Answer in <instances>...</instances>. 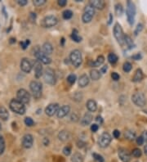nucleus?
Listing matches in <instances>:
<instances>
[{
  "label": "nucleus",
  "instance_id": "0eeeda50",
  "mask_svg": "<svg viewBox=\"0 0 147 162\" xmlns=\"http://www.w3.org/2000/svg\"><path fill=\"white\" fill-rule=\"evenodd\" d=\"M132 101H133V103H134L135 105L140 106V107H143L144 106H146V96L144 95V93H141V92L135 93L132 96Z\"/></svg>",
  "mask_w": 147,
  "mask_h": 162
},
{
  "label": "nucleus",
  "instance_id": "69168bd1",
  "mask_svg": "<svg viewBox=\"0 0 147 162\" xmlns=\"http://www.w3.org/2000/svg\"><path fill=\"white\" fill-rule=\"evenodd\" d=\"M2 130V125H1V123H0V130Z\"/></svg>",
  "mask_w": 147,
  "mask_h": 162
},
{
  "label": "nucleus",
  "instance_id": "5fc2aeb1",
  "mask_svg": "<svg viewBox=\"0 0 147 162\" xmlns=\"http://www.w3.org/2000/svg\"><path fill=\"white\" fill-rule=\"evenodd\" d=\"M113 136H114L115 138H119V136H120V132L118 131V130H115L113 132Z\"/></svg>",
  "mask_w": 147,
  "mask_h": 162
},
{
  "label": "nucleus",
  "instance_id": "09e8293b",
  "mask_svg": "<svg viewBox=\"0 0 147 162\" xmlns=\"http://www.w3.org/2000/svg\"><path fill=\"white\" fill-rule=\"evenodd\" d=\"M136 143L138 144L139 146H141L144 143V139H143L142 136H140L138 138H136Z\"/></svg>",
  "mask_w": 147,
  "mask_h": 162
},
{
  "label": "nucleus",
  "instance_id": "a211bd4d",
  "mask_svg": "<svg viewBox=\"0 0 147 162\" xmlns=\"http://www.w3.org/2000/svg\"><path fill=\"white\" fill-rule=\"evenodd\" d=\"M92 120V115L89 112L87 113L83 116L81 120V125L83 126H87L91 124V122Z\"/></svg>",
  "mask_w": 147,
  "mask_h": 162
},
{
  "label": "nucleus",
  "instance_id": "423d86ee",
  "mask_svg": "<svg viewBox=\"0 0 147 162\" xmlns=\"http://www.w3.org/2000/svg\"><path fill=\"white\" fill-rule=\"evenodd\" d=\"M114 36L116 39V40L118 41V43L120 45L124 44V37L125 35L123 34V30L121 25L116 23L114 26Z\"/></svg>",
  "mask_w": 147,
  "mask_h": 162
},
{
  "label": "nucleus",
  "instance_id": "cd10ccee",
  "mask_svg": "<svg viewBox=\"0 0 147 162\" xmlns=\"http://www.w3.org/2000/svg\"><path fill=\"white\" fill-rule=\"evenodd\" d=\"M71 161L72 162H83V156L82 154L78 152H75L71 157Z\"/></svg>",
  "mask_w": 147,
  "mask_h": 162
},
{
  "label": "nucleus",
  "instance_id": "4d7b16f0",
  "mask_svg": "<svg viewBox=\"0 0 147 162\" xmlns=\"http://www.w3.org/2000/svg\"><path fill=\"white\" fill-rule=\"evenodd\" d=\"M142 138L143 139H144V142H147V130H146V131H144L142 134Z\"/></svg>",
  "mask_w": 147,
  "mask_h": 162
},
{
  "label": "nucleus",
  "instance_id": "6e6d98bb",
  "mask_svg": "<svg viewBox=\"0 0 147 162\" xmlns=\"http://www.w3.org/2000/svg\"><path fill=\"white\" fill-rule=\"evenodd\" d=\"M96 121L101 125V124L103 123V119H102V117L101 116H97V118H96Z\"/></svg>",
  "mask_w": 147,
  "mask_h": 162
},
{
  "label": "nucleus",
  "instance_id": "8fccbe9b",
  "mask_svg": "<svg viewBox=\"0 0 147 162\" xmlns=\"http://www.w3.org/2000/svg\"><path fill=\"white\" fill-rule=\"evenodd\" d=\"M98 130H99V126H98V125H97V124H93V125H91V130H92L93 133L97 132Z\"/></svg>",
  "mask_w": 147,
  "mask_h": 162
},
{
  "label": "nucleus",
  "instance_id": "680f3d73",
  "mask_svg": "<svg viewBox=\"0 0 147 162\" xmlns=\"http://www.w3.org/2000/svg\"><path fill=\"white\" fill-rule=\"evenodd\" d=\"M64 44H65V39H64V38H62L61 41V44L62 45V46H64Z\"/></svg>",
  "mask_w": 147,
  "mask_h": 162
},
{
  "label": "nucleus",
  "instance_id": "49530a36",
  "mask_svg": "<svg viewBox=\"0 0 147 162\" xmlns=\"http://www.w3.org/2000/svg\"><path fill=\"white\" fill-rule=\"evenodd\" d=\"M30 44V41L29 39H26L25 41H23V42H20V46L23 49H25L29 46V44Z\"/></svg>",
  "mask_w": 147,
  "mask_h": 162
},
{
  "label": "nucleus",
  "instance_id": "7ed1b4c3",
  "mask_svg": "<svg viewBox=\"0 0 147 162\" xmlns=\"http://www.w3.org/2000/svg\"><path fill=\"white\" fill-rule=\"evenodd\" d=\"M29 89L32 93L33 96L35 98H39L42 96L43 91V85L40 82L37 80H33L29 84Z\"/></svg>",
  "mask_w": 147,
  "mask_h": 162
},
{
  "label": "nucleus",
  "instance_id": "412c9836",
  "mask_svg": "<svg viewBox=\"0 0 147 162\" xmlns=\"http://www.w3.org/2000/svg\"><path fill=\"white\" fill-rule=\"evenodd\" d=\"M87 108L88 110L91 111V112H94V111H96L97 109V102L95 100L93 99H89L88 101H87Z\"/></svg>",
  "mask_w": 147,
  "mask_h": 162
},
{
  "label": "nucleus",
  "instance_id": "a19ab883",
  "mask_svg": "<svg viewBox=\"0 0 147 162\" xmlns=\"http://www.w3.org/2000/svg\"><path fill=\"white\" fill-rule=\"evenodd\" d=\"M24 124L26 125L29 127H30V126L34 125V122L32 118L30 117H26L24 119Z\"/></svg>",
  "mask_w": 147,
  "mask_h": 162
},
{
  "label": "nucleus",
  "instance_id": "72a5a7b5",
  "mask_svg": "<svg viewBox=\"0 0 147 162\" xmlns=\"http://www.w3.org/2000/svg\"><path fill=\"white\" fill-rule=\"evenodd\" d=\"M62 16H63V18H64L65 20H69V19H70V18L73 16V12H72V11L67 9V10H65V11L63 12Z\"/></svg>",
  "mask_w": 147,
  "mask_h": 162
},
{
  "label": "nucleus",
  "instance_id": "c03bdc74",
  "mask_svg": "<svg viewBox=\"0 0 147 162\" xmlns=\"http://www.w3.org/2000/svg\"><path fill=\"white\" fill-rule=\"evenodd\" d=\"M63 153L65 156H69L70 153H71V147L69 146H66L64 147V149H63Z\"/></svg>",
  "mask_w": 147,
  "mask_h": 162
},
{
  "label": "nucleus",
  "instance_id": "e433bc0d",
  "mask_svg": "<svg viewBox=\"0 0 147 162\" xmlns=\"http://www.w3.org/2000/svg\"><path fill=\"white\" fill-rule=\"evenodd\" d=\"M4 150H5V141L4 137L0 134V155L4 153Z\"/></svg>",
  "mask_w": 147,
  "mask_h": 162
},
{
  "label": "nucleus",
  "instance_id": "bb28decb",
  "mask_svg": "<svg viewBox=\"0 0 147 162\" xmlns=\"http://www.w3.org/2000/svg\"><path fill=\"white\" fill-rule=\"evenodd\" d=\"M101 76H102L101 72H100L98 70L93 69L90 71V77H91L92 80H100Z\"/></svg>",
  "mask_w": 147,
  "mask_h": 162
},
{
  "label": "nucleus",
  "instance_id": "f3484780",
  "mask_svg": "<svg viewBox=\"0 0 147 162\" xmlns=\"http://www.w3.org/2000/svg\"><path fill=\"white\" fill-rule=\"evenodd\" d=\"M69 111H70V107H69V106L68 105H64L62 106L61 107L59 108L58 110V111H57V117L58 118H64L65 116H66L68 114H69Z\"/></svg>",
  "mask_w": 147,
  "mask_h": 162
},
{
  "label": "nucleus",
  "instance_id": "de8ad7c7",
  "mask_svg": "<svg viewBox=\"0 0 147 162\" xmlns=\"http://www.w3.org/2000/svg\"><path fill=\"white\" fill-rule=\"evenodd\" d=\"M111 77H112V79H113L114 81H117L119 80L120 76H119V75H118L117 72H113V73L111 74Z\"/></svg>",
  "mask_w": 147,
  "mask_h": 162
},
{
  "label": "nucleus",
  "instance_id": "052dcab7",
  "mask_svg": "<svg viewBox=\"0 0 147 162\" xmlns=\"http://www.w3.org/2000/svg\"><path fill=\"white\" fill-rule=\"evenodd\" d=\"M112 20H113V16H112V14L110 13V19H109V21H108V24H109V25L111 24Z\"/></svg>",
  "mask_w": 147,
  "mask_h": 162
},
{
  "label": "nucleus",
  "instance_id": "9d476101",
  "mask_svg": "<svg viewBox=\"0 0 147 162\" xmlns=\"http://www.w3.org/2000/svg\"><path fill=\"white\" fill-rule=\"evenodd\" d=\"M16 97H17V100H19L24 104L29 103L30 101V94L27 90L24 89H20L17 91Z\"/></svg>",
  "mask_w": 147,
  "mask_h": 162
},
{
  "label": "nucleus",
  "instance_id": "2eb2a0df",
  "mask_svg": "<svg viewBox=\"0 0 147 162\" xmlns=\"http://www.w3.org/2000/svg\"><path fill=\"white\" fill-rule=\"evenodd\" d=\"M58 110H59V105L57 103H51L46 107L45 113L48 116H52L55 114L57 113Z\"/></svg>",
  "mask_w": 147,
  "mask_h": 162
},
{
  "label": "nucleus",
  "instance_id": "c756f323",
  "mask_svg": "<svg viewBox=\"0 0 147 162\" xmlns=\"http://www.w3.org/2000/svg\"><path fill=\"white\" fill-rule=\"evenodd\" d=\"M124 136L127 140H130V141H132L136 138V134H135V132L132 131V130H127L124 134Z\"/></svg>",
  "mask_w": 147,
  "mask_h": 162
},
{
  "label": "nucleus",
  "instance_id": "6e6552de",
  "mask_svg": "<svg viewBox=\"0 0 147 162\" xmlns=\"http://www.w3.org/2000/svg\"><path fill=\"white\" fill-rule=\"evenodd\" d=\"M57 22H58V20L57 17L51 15V16H45L41 21V25L45 28H50V27L55 26L57 24Z\"/></svg>",
  "mask_w": 147,
  "mask_h": 162
},
{
  "label": "nucleus",
  "instance_id": "13d9d810",
  "mask_svg": "<svg viewBox=\"0 0 147 162\" xmlns=\"http://www.w3.org/2000/svg\"><path fill=\"white\" fill-rule=\"evenodd\" d=\"M107 70H108V67H107V66H102V69H101V73H103V74L106 73Z\"/></svg>",
  "mask_w": 147,
  "mask_h": 162
},
{
  "label": "nucleus",
  "instance_id": "6ab92c4d",
  "mask_svg": "<svg viewBox=\"0 0 147 162\" xmlns=\"http://www.w3.org/2000/svg\"><path fill=\"white\" fill-rule=\"evenodd\" d=\"M90 5H92L94 8L103 9L106 6V3L103 0H92L90 1Z\"/></svg>",
  "mask_w": 147,
  "mask_h": 162
},
{
  "label": "nucleus",
  "instance_id": "ddd939ff",
  "mask_svg": "<svg viewBox=\"0 0 147 162\" xmlns=\"http://www.w3.org/2000/svg\"><path fill=\"white\" fill-rule=\"evenodd\" d=\"M33 143H34V138L31 134H25L23 136L22 138V147L24 148L29 149L33 146Z\"/></svg>",
  "mask_w": 147,
  "mask_h": 162
},
{
  "label": "nucleus",
  "instance_id": "dca6fc26",
  "mask_svg": "<svg viewBox=\"0 0 147 162\" xmlns=\"http://www.w3.org/2000/svg\"><path fill=\"white\" fill-rule=\"evenodd\" d=\"M34 75H35V77L37 79H38V78H40L42 76V75H43V66H42V63H41L40 61H34Z\"/></svg>",
  "mask_w": 147,
  "mask_h": 162
},
{
  "label": "nucleus",
  "instance_id": "5701e85b",
  "mask_svg": "<svg viewBox=\"0 0 147 162\" xmlns=\"http://www.w3.org/2000/svg\"><path fill=\"white\" fill-rule=\"evenodd\" d=\"M104 61H105V57L101 55V56H98L97 60L95 61H91L90 66H92V67H98V66H102L104 63Z\"/></svg>",
  "mask_w": 147,
  "mask_h": 162
},
{
  "label": "nucleus",
  "instance_id": "20e7f679",
  "mask_svg": "<svg viewBox=\"0 0 147 162\" xmlns=\"http://www.w3.org/2000/svg\"><path fill=\"white\" fill-rule=\"evenodd\" d=\"M43 80L48 85H55L57 81V77H56V73L54 70L50 67H47L43 71Z\"/></svg>",
  "mask_w": 147,
  "mask_h": 162
},
{
  "label": "nucleus",
  "instance_id": "a878e982",
  "mask_svg": "<svg viewBox=\"0 0 147 162\" xmlns=\"http://www.w3.org/2000/svg\"><path fill=\"white\" fill-rule=\"evenodd\" d=\"M8 118H9V113L8 110L4 106H0V119H2L3 120H8Z\"/></svg>",
  "mask_w": 147,
  "mask_h": 162
},
{
  "label": "nucleus",
  "instance_id": "e2e57ef3",
  "mask_svg": "<svg viewBox=\"0 0 147 162\" xmlns=\"http://www.w3.org/2000/svg\"><path fill=\"white\" fill-rule=\"evenodd\" d=\"M144 152H145V154L147 156V145L144 147Z\"/></svg>",
  "mask_w": 147,
  "mask_h": 162
},
{
  "label": "nucleus",
  "instance_id": "4be33fe9",
  "mask_svg": "<svg viewBox=\"0 0 147 162\" xmlns=\"http://www.w3.org/2000/svg\"><path fill=\"white\" fill-rule=\"evenodd\" d=\"M43 53H45L46 55H50V54H52L53 52V48H52V45L49 42H46L43 44V51H42Z\"/></svg>",
  "mask_w": 147,
  "mask_h": 162
},
{
  "label": "nucleus",
  "instance_id": "58836bf2",
  "mask_svg": "<svg viewBox=\"0 0 147 162\" xmlns=\"http://www.w3.org/2000/svg\"><path fill=\"white\" fill-rule=\"evenodd\" d=\"M84 12H88V13H89L91 15H92L94 16V13H95V8L92 6V5H88V6H86V8H84Z\"/></svg>",
  "mask_w": 147,
  "mask_h": 162
},
{
  "label": "nucleus",
  "instance_id": "603ef678",
  "mask_svg": "<svg viewBox=\"0 0 147 162\" xmlns=\"http://www.w3.org/2000/svg\"><path fill=\"white\" fill-rule=\"evenodd\" d=\"M17 4L20 6H25L28 4V1L27 0H17Z\"/></svg>",
  "mask_w": 147,
  "mask_h": 162
},
{
  "label": "nucleus",
  "instance_id": "f8f14e48",
  "mask_svg": "<svg viewBox=\"0 0 147 162\" xmlns=\"http://www.w3.org/2000/svg\"><path fill=\"white\" fill-rule=\"evenodd\" d=\"M32 64L27 58H23L20 61V69L24 73H29L32 70Z\"/></svg>",
  "mask_w": 147,
  "mask_h": 162
},
{
  "label": "nucleus",
  "instance_id": "b1692460",
  "mask_svg": "<svg viewBox=\"0 0 147 162\" xmlns=\"http://www.w3.org/2000/svg\"><path fill=\"white\" fill-rule=\"evenodd\" d=\"M143 78H144V74H143L142 70L141 69H137L135 72L132 81L133 82H140V81L142 80Z\"/></svg>",
  "mask_w": 147,
  "mask_h": 162
},
{
  "label": "nucleus",
  "instance_id": "a18cd8bd",
  "mask_svg": "<svg viewBox=\"0 0 147 162\" xmlns=\"http://www.w3.org/2000/svg\"><path fill=\"white\" fill-rule=\"evenodd\" d=\"M143 29V25L142 24H138L137 25V26H136V30H135L134 31V34L135 35H137L139 33L141 32V30H142Z\"/></svg>",
  "mask_w": 147,
  "mask_h": 162
},
{
  "label": "nucleus",
  "instance_id": "9b49d317",
  "mask_svg": "<svg viewBox=\"0 0 147 162\" xmlns=\"http://www.w3.org/2000/svg\"><path fill=\"white\" fill-rule=\"evenodd\" d=\"M34 56L37 58V60L40 61L41 63L48 65V64H50L52 62V59L48 55H46L45 53L41 52V50H39V49H38L36 52L34 53Z\"/></svg>",
  "mask_w": 147,
  "mask_h": 162
},
{
  "label": "nucleus",
  "instance_id": "7c9ffc66",
  "mask_svg": "<svg viewBox=\"0 0 147 162\" xmlns=\"http://www.w3.org/2000/svg\"><path fill=\"white\" fill-rule=\"evenodd\" d=\"M118 57L116 54L111 53L108 55V61H109V62L111 63V64H115V63L118 61Z\"/></svg>",
  "mask_w": 147,
  "mask_h": 162
},
{
  "label": "nucleus",
  "instance_id": "4468645a",
  "mask_svg": "<svg viewBox=\"0 0 147 162\" xmlns=\"http://www.w3.org/2000/svg\"><path fill=\"white\" fill-rule=\"evenodd\" d=\"M118 154V157L122 162H129L131 161L130 153L125 148H119Z\"/></svg>",
  "mask_w": 147,
  "mask_h": 162
},
{
  "label": "nucleus",
  "instance_id": "2f4dec72",
  "mask_svg": "<svg viewBox=\"0 0 147 162\" xmlns=\"http://www.w3.org/2000/svg\"><path fill=\"white\" fill-rule=\"evenodd\" d=\"M71 39H72L74 42H76V43H79V42H81L82 41V38L78 35V31L76 30H73L72 35H71Z\"/></svg>",
  "mask_w": 147,
  "mask_h": 162
},
{
  "label": "nucleus",
  "instance_id": "39448f33",
  "mask_svg": "<svg viewBox=\"0 0 147 162\" xmlns=\"http://www.w3.org/2000/svg\"><path fill=\"white\" fill-rule=\"evenodd\" d=\"M69 60L74 65V66L78 67L82 64V61H83L81 52L78 49L72 51L69 55Z\"/></svg>",
  "mask_w": 147,
  "mask_h": 162
},
{
  "label": "nucleus",
  "instance_id": "1a4fd4ad",
  "mask_svg": "<svg viewBox=\"0 0 147 162\" xmlns=\"http://www.w3.org/2000/svg\"><path fill=\"white\" fill-rule=\"evenodd\" d=\"M111 140H112V138H111V136H110V134L109 133H103V134L99 137L98 138V145L102 147V148H106L107 147L109 146L110 144V142H111Z\"/></svg>",
  "mask_w": 147,
  "mask_h": 162
},
{
  "label": "nucleus",
  "instance_id": "bf43d9fd",
  "mask_svg": "<svg viewBox=\"0 0 147 162\" xmlns=\"http://www.w3.org/2000/svg\"><path fill=\"white\" fill-rule=\"evenodd\" d=\"M77 145L78 147H80V148H82V147H84V145H85V143L83 142H82V141H78V142H77Z\"/></svg>",
  "mask_w": 147,
  "mask_h": 162
},
{
  "label": "nucleus",
  "instance_id": "864d4df0",
  "mask_svg": "<svg viewBox=\"0 0 147 162\" xmlns=\"http://www.w3.org/2000/svg\"><path fill=\"white\" fill-rule=\"evenodd\" d=\"M67 4V1L66 0H59L58 1V5L61 6V7H65Z\"/></svg>",
  "mask_w": 147,
  "mask_h": 162
},
{
  "label": "nucleus",
  "instance_id": "c9c22d12",
  "mask_svg": "<svg viewBox=\"0 0 147 162\" xmlns=\"http://www.w3.org/2000/svg\"><path fill=\"white\" fill-rule=\"evenodd\" d=\"M132 68V64H131L130 62H128V61H126V62L123 64V71H124V72H127H127H130Z\"/></svg>",
  "mask_w": 147,
  "mask_h": 162
},
{
  "label": "nucleus",
  "instance_id": "0e129e2a",
  "mask_svg": "<svg viewBox=\"0 0 147 162\" xmlns=\"http://www.w3.org/2000/svg\"><path fill=\"white\" fill-rule=\"evenodd\" d=\"M14 42H16V39H10V43H11V44H12V43H14Z\"/></svg>",
  "mask_w": 147,
  "mask_h": 162
},
{
  "label": "nucleus",
  "instance_id": "4c0bfd02",
  "mask_svg": "<svg viewBox=\"0 0 147 162\" xmlns=\"http://www.w3.org/2000/svg\"><path fill=\"white\" fill-rule=\"evenodd\" d=\"M132 155L136 157V158H139V157H141V155H142V152H141V151L140 150L139 148H135L132 150Z\"/></svg>",
  "mask_w": 147,
  "mask_h": 162
},
{
  "label": "nucleus",
  "instance_id": "473e14b6",
  "mask_svg": "<svg viewBox=\"0 0 147 162\" xmlns=\"http://www.w3.org/2000/svg\"><path fill=\"white\" fill-rule=\"evenodd\" d=\"M124 44H126L127 46L129 49L133 48V46H134V44H133V42L132 40V39L128 35H125V37H124Z\"/></svg>",
  "mask_w": 147,
  "mask_h": 162
},
{
  "label": "nucleus",
  "instance_id": "79ce46f5",
  "mask_svg": "<svg viewBox=\"0 0 147 162\" xmlns=\"http://www.w3.org/2000/svg\"><path fill=\"white\" fill-rule=\"evenodd\" d=\"M92 156H93V158L98 162H104V158H103V156H101V155L97 154V153H93L92 154Z\"/></svg>",
  "mask_w": 147,
  "mask_h": 162
},
{
  "label": "nucleus",
  "instance_id": "ea45409f",
  "mask_svg": "<svg viewBox=\"0 0 147 162\" xmlns=\"http://www.w3.org/2000/svg\"><path fill=\"white\" fill-rule=\"evenodd\" d=\"M67 81H68V83H69V85H74L75 83V81H76V75H74V74L69 75V76L67 77Z\"/></svg>",
  "mask_w": 147,
  "mask_h": 162
},
{
  "label": "nucleus",
  "instance_id": "f03ea898",
  "mask_svg": "<svg viewBox=\"0 0 147 162\" xmlns=\"http://www.w3.org/2000/svg\"><path fill=\"white\" fill-rule=\"evenodd\" d=\"M126 14L128 23L131 25H132L134 23L135 16H136V6L132 1H127V3Z\"/></svg>",
  "mask_w": 147,
  "mask_h": 162
},
{
  "label": "nucleus",
  "instance_id": "aec40b11",
  "mask_svg": "<svg viewBox=\"0 0 147 162\" xmlns=\"http://www.w3.org/2000/svg\"><path fill=\"white\" fill-rule=\"evenodd\" d=\"M88 84H89V78H88V76L86 74L82 75L81 76L79 77V80H78V85L81 88H84Z\"/></svg>",
  "mask_w": 147,
  "mask_h": 162
},
{
  "label": "nucleus",
  "instance_id": "37998d69",
  "mask_svg": "<svg viewBox=\"0 0 147 162\" xmlns=\"http://www.w3.org/2000/svg\"><path fill=\"white\" fill-rule=\"evenodd\" d=\"M34 4L37 7H40L46 3V0H34Z\"/></svg>",
  "mask_w": 147,
  "mask_h": 162
},
{
  "label": "nucleus",
  "instance_id": "f257e3e1",
  "mask_svg": "<svg viewBox=\"0 0 147 162\" xmlns=\"http://www.w3.org/2000/svg\"><path fill=\"white\" fill-rule=\"evenodd\" d=\"M9 107L13 112L18 114V115H24L25 113L24 104L17 99H12L9 103Z\"/></svg>",
  "mask_w": 147,
  "mask_h": 162
},
{
  "label": "nucleus",
  "instance_id": "393cba45",
  "mask_svg": "<svg viewBox=\"0 0 147 162\" xmlns=\"http://www.w3.org/2000/svg\"><path fill=\"white\" fill-rule=\"evenodd\" d=\"M58 138L62 142H65L69 138V133L66 130H62L58 134Z\"/></svg>",
  "mask_w": 147,
  "mask_h": 162
},
{
  "label": "nucleus",
  "instance_id": "3c124183",
  "mask_svg": "<svg viewBox=\"0 0 147 162\" xmlns=\"http://www.w3.org/2000/svg\"><path fill=\"white\" fill-rule=\"evenodd\" d=\"M142 58V56H141V53H136V54H135L132 56V59H134V60H136V61H138V60H141Z\"/></svg>",
  "mask_w": 147,
  "mask_h": 162
},
{
  "label": "nucleus",
  "instance_id": "c85d7f7f",
  "mask_svg": "<svg viewBox=\"0 0 147 162\" xmlns=\"http://www.w3.org/2000/svg\"><path fill=\"white\" fill-rule=\"evenodd\" d=\"M92 17H93L92 15H91L88 12H83V16H82V20H83V23H89L90 21L92 20Z\"/></svg>",
  "mask_w": 147,
  "mask_h": 162
},
{
  "label": "nucleus",
  "instance_id": "f704fd0d",
  "mask_svg": "<svg viewBox=\"0 0 147 162\" xmlns=\"http://www.w3.org/2000/svg\"><path fill=\"white\" fill-rule=\"evenodd\" d=\"M114 9H115V13H116L117 16H121L123 14V6L121 4H116Z\"/></svg>",
  "mask_w": 147,
  "mask_h": 162
}]
</instances>
